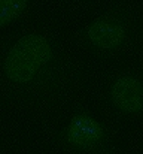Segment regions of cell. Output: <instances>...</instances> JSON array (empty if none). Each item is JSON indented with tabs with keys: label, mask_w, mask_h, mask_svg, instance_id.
Masks as SVG:
<instances>
[{
	"label": "cell",
	"mask_w": 143,
	"mask_h": 154,
	"mask_svg": "<svg viewBox=\"0 0 143 154\" xmlns=\"http://www.w3.org/2000/svg\"><path fill=\"white\" fill-rule=\"evenodd\" d=\"M90 78V66L51 27H27L0 42V94L24 108H58Z\"/></svg>",
	"instance_id": "6da1fadb"
},
{
	"label": "cell",
	"mask_w": 143,
	"mask_h": 154,
	"mask_svg": "<svg viewBox=\"0 0 143 154\" xmlns=\"http://www.w3.org/2000/svg\"><path fill=\"white\" fill-rule=\"evenodd\" d=\"M143 30L136 0H115L69 35L70 42L91 57L107 60L137 47Z\"/></svg>",
	"instance_id": "7a4b0ae2"
},
{
	"label": "cell",
	"mask_w": 143,
	"mask_h": 154,
	"mask_svg": "<svg viewBox=\"0 0 143 154\" xmlns=\"http://www.w3.org/2000/svg\"><path fill=\"white\" fill-rule=\"evenodd\" d=\"M52 141L70 154H118L115 130L78 105L64 126L54 130Z\"/></svg>",
	"instance_id": "3957f363"
},
{
	"label": "cell",
	"mask_w": 143,
	"mask_h": 154,
	"mask_svg": "<svg viewBox=\"0 0 143 154\" xmlns=\"http://www.w3.org/2000/svg\"><path fill=\"white\" fill-rule=\"evenodd\" d=\"M104 109L116 118L143 117V69L119 67L112 70L101 85Z\"/></svg>",
	"instance_id": "277c9868"
},
{
	"label": "cell",
	"mask_w": 143,
	"mask_h": 154,
	"mask_svg": "<svg viewBox=\"0 0 143 154\" xmlns=\"http://www.w3.org/2000/svg\"><path fill=\"white\" fill-rule=\"evenodd\" d=\"M31 0H0V32L25 15Z\"/></svg>",
	"instance_id": "5b68a950"
},
{
	"label": "cell",
	"mask_w": 143,
	"mask_h": 154,
	"mask_svg": "<svg viewBox=\"0 0 143 154\" xmlns=\"http://www.w3.org/2000/svg\"><path fill=\"white\" fill-rule=\"evenodd\" d=\"M52 2L55 5H58L61 9L73 12V11H82V9L91 8L100 0H52Z\"/></svg>",
	"instance_id": "8992f818"
},
{
	"label": "cell",
	"mask_w": 143,
	"mask_h": 154,
	"mask_svg": "<svg viewBox=\"0 0 143 154\" xmlns=\"http://www.w3.org/2000/svg\"><path fill=\"white\" fill-rule=\"evenodd\" d=\"M137 50H139V58H140V61L143 64V30L142 35H140V39H139V44H137Z\"/></svg>",
	"instance_id": "52a82bcc"
}]
</instances>
